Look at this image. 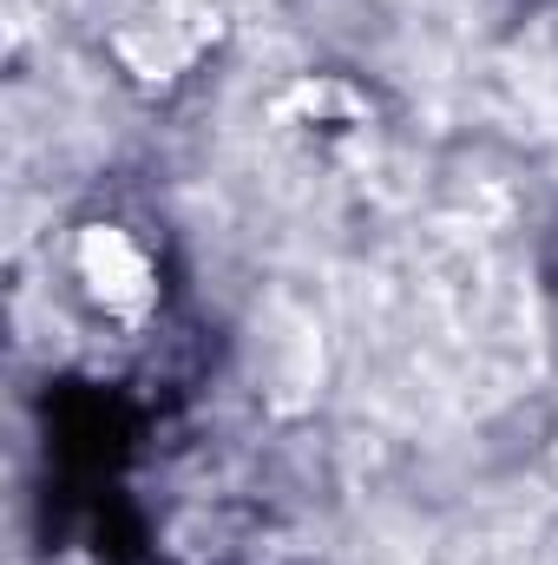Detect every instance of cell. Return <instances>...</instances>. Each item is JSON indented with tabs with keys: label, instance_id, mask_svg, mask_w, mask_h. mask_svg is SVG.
I'll return each mask as SVG.
<instances>
[{
	"label": "cell",
	"instance_id": "1",
	"mask_svg": "<svg viewBox=\"0 0 558 565\" xmlns=\"http://www.w3.org/2000/svg\"><path fill=\"white\" fill-rule=\"evenodd\" d=\"M86 277L106 302H139L144 296V257L119 231H93L86 237Z\"/></svg>",
	"mask_w": 558,
	"mask_h": 565
}]
</instances>
